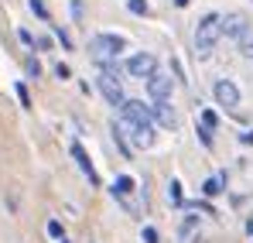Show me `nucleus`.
<instances>
[{
	"label": "nucleus",
	"instance_id": "1",
	"mask_svg": "<svg viewBox=\"0 0 253 243\" xmlns=\"http://www.w3.org/2000/svg\"><path fill=\"white\" fill-rule=\"evenodd\" d=\"M219 38H222L219 14H206V17L199 21V28H195V48H199V55H212V48H215Z\"/></svg>",
	"mask_w": 253,
	"mask_h": 243
},
{
	"label": "nucleus",
	"instance_id": "2",
	"mask_svg": "<svg viewBox=\"0 0 253 243\" xmlns=\"http://www.w3.org/2000/svg\"><path fill=\"white\" fill-rule=\"evenodd\" d=\"M126 48V41L120 38V35H96V38L89 41V51L103 62V58H117L120 51Z\"/></svg>",
	"mask_w": 253,
	"mask_h": 243
},
{
	"label": "nucleus",
	"instance_id": "3",
	"mask_svg": "<svg viewBox=\"0 0 253 243\" xmlns=\"http://www.w3.org/2000/svg\"><path fill=\"white\" fill-rule=\"evenodd\" d=\"M126 72H130V76H137V79H147V76H154V72H158V58H154V55H147V51H140V55H133V58L126 62Z\"/></svg>",
	"mask_w": 253,
	"mask_h": 243
},
{
	"label": "nucleus",
	"instance_id": "4",
	"mask_svg": "<svg viewBox=\"0 0 253 243\" xmlns=\"http://www.w3.org/2000/svg\"><path fill=\"white\" fill-rule=\"evenodd\" d=\"M212 93H215L219 106H226V110H236V106H240V89H236V82H233V79H219Z\"/></svg>",
	"mask_w": 253,
	"mask_h": 243
},
{
	"label": "nucleus",
	"instance_id": "5",
	"mask_svg": "<svg viewBox=\"0 0 253 243\" xmlns=\"http://www.w3.org/2000/svg\"><path fill=\"white\" fill-rule=\"evenodd\" d=\"M120 117H124V123H151V110L144 103H137V99H124Z\"/></svg>",
	"mask_w": 253,
	"mask_h": 243
},
{
	"label": "nucleus",
	"instance_id": "6",
	"mask_svg": "<svg viewBox=\"0 0 253 243\" xmlns=\"http://www.w3.org/2000/svg\"><path fill=\"white\" fill-rule=\"evenodd\" d=\"M120 130H130L133 147H151L154 144V127L151 123H124L120 120Z\"/></svg>",
	"mask_w": 253,
	"mask_h": 243
},
{
	"label": "nucleus",
	"instance_id": "7",
	"mask_svg": "<svg viewBox=\"0 0 253 243\" xmlns=\"http://www.w3.org/2000/svg\"><path fill=\"white\" fill-rule=\"evenodd\" d=\"M147 93H151L154 103H168V99H171V79H168V76H161V72L147 76Z\"/></svg>",
	"mask_w": 253,
	"mask_h": 243
},
{
	"label": "nucleus",
	"instance_id": "8",
	"mask_svg": "<svg viewBox=\"0 0 253 243\" xmlns=\"http://www.w3.org/2000/svg\"><path fill=\"white\" fill-rule=\"evenodd\" d=\"M99 89H103V96H106L113 106L124 103V89H120V79H117L113 72H103V76H99Z\"/></svg>",
	"mask_w": 253,
	"mask_h": 243
},
{
	"label": "nucleus",
	"instance_id": "9",
	"mask_svg": "<svg viewBox=\"0 0 253 243\" xmlns=\"http://www.w3.org/2000/svg\"><path fill=\"white\" fill-rule=\"evenodd\" d=\"M219 28H222V35H233V38H243V35L250 31V24H247V17H243V14L219 17Z\"/></svg>",
	"mask_w": 253,
	"mask_h": 243
},
{
	"label": "nucleus",
	"instance_id": "10",
	"mask_svg": "<svg viewBox=\"0 0 253 243\" xmlns=\"http://www.w3.org/2000/svg\"><path fill=\"white\" fill-rule=\"evenodd\" d=\"M72 158L79 161V168H83V175L92 182V185H99V175H96V168H92V161H89V154L83 151V144H72Z\"/></svg>",
	"mask_w": 253,
	"mask_h": 243
},
{
	"label": "nucleus",
	"instance_id": "11",
	"mask_svg": "<svg viewBox=\"0 0 253 243\" xmlns=\"http://www.w3.org/2000/svg\"><path fill=\"white\" fill-rule=\"evenodd\" d=\"M151 113L165 123V127H174V123H178V117H174V110H171L168 103H154V106H151Z\"/></svg>",
	"mask_w": 253,
	"mask_h": 243
},
{
	"label": "nucleus",
	"instance_id": "12",
	"mask_svg": "<svg viewBox=\"0 0 253 243\" xmlns=\"http://www.w3.org/2000/svg\"><path fill=\"white\" fill-rule=\"evenodd\" d=\"M222 182H226V175H215V178H206V185H202V195H219L222 192Z\"/></svg>",
	"mask_w": 253,
	"mask_h": 243
},
{
	"label": "nucleus",
	"instance_id": "13",
	"mask_svg": "<svg viewBox=\"0 0 253 243\" xmlns=\"http://www.w3.org/2000/svg\"><path fill=\"white\" fill-rule=\"evenodd\" d=\"M130 192H133V178L120 175V178L113 182V195H120V199H124V195H130Z\"/></svg>",
	"mask_w": 253,
	"mask_h": 243
},
{
	"label": "nucleus",
	"instance_id": "14",
	"mask_svg": "<svg viewBox=\"0 0 253 243\" xmlns=\"http://www.w3.org/2000/svg\"><path fill=\"white\" fill-rule=\"evenodd\" d=\"M168 199L174 205H185V199H181V185H178V182H171V185H168Z\"/></svg>",
	"mask_w": 253,
	"mask_h": 243
},
{
	"label": "nucleus",
	"instance_id": "15",
	"mask_svg": "<svg viewBox=\"0 0 253 243\" xmlns=\"http://www.w3.org/2000/svg\"><path fill=\"white\" fill-rule=\"evenodd\" d=\"M14 89H17V99H21V106H28V110H31V96H28V86H24V82H17Z\"/></svg>",
	"mask_w": 253,
	"mask_h": 243
},
{
	"label": "nucleus",
	"instance_id": "16",
	"mask_svg": "<svg viewBox=\"0 0 253 243\" xmlns=\"http://www.w3.org/2000/svg\"><path fill=\"white\" fill-rule=\"evenodd\" d=\"M140 240H144V243H161V237H158V230H154V226H144Z\"/></svg>",
	"mask_w": 253,
	"mask_h": 243
},
{
	"label": "nucleus",
	"instance_id": "17",
	"mask_svg": "<svg viewBox=\"0 0 253 243\" xmlns=\"http://www.w3.org/2000/svg\"><path fill=\"white\" fill-rule=\"evenodd\" d=\"M240 45H243V55H250V58H253V31H247V35L240 38Z\"/></svg>",
	"mask_w": 253,
	"mask_h": 243
},
{
	"label": "nucleus",
	"instance_id": "18",
	"mask_svg": "<svg viewBox=\"0 0 253 243\" xmlns=\"http://www.w3.org/2000/svg\"><path fill=\"white\" fill-rule=\"evenodd\" d=\"M215 123H219V117H215V113H212V110H202V127H215Z\"/></svg>",
	"mask_w": 253,
	"mask_h": 243
},
{
	"label": "nucleus",
	"instance_id": "19",
	"mask_svg": "<svg viewBox=\"0 0 253 243\" xmlns=\"http://www.w3.org/2000/svg\"><path fill=\"white\" fill-rule=\"evenodd\" d=\"M31 10H35V14H38L42 21H48V7H44L42 0H31Z\"/></svg>",
	"mask_w": 253,
	"mask_h": 243
},
{
	"label": "nucleus",
	"instance_id": "20",
	"mask_svg": "<svg viewBox=\"0 0 253 243\" xmlns=\"http://www.w3.org/2000/svg\"><path fill=\"white\" fill-rule=\"evenodd\" d=\"M48 233H51L55 240H65V237H62V223H58V219H51V223H48Z\"/></svg>",
	"mask_w": 253,
	"mask_h": 243
},
{
	"label": "nucleus",
	"instance_id": "21",
	"mask_svg": "<svg viewBox=\"0 0 253 243\" xmlns=\"http://www.w3.org/2000/svg\"><path fill=\"white\" fill-rule=\"evenodd\" d=\"M130 10L133 14H147V0H130Z\"/></svg>",
	"mask_w": 253,
	"mask_h": 243
},
{
	"label": "nucleus",
	"instance_id": "22",
	"mask_svg": "<svg viewBox=\"0 0 253 243\" xmlns=\"http://www.w3.org/2000/svg\"><path fill=\"white\" fill-rule=\"evenodd\" d=\"M17 38L24 41L28 48H35V35H31V31H24V28H21V31H17Z\"/></svg>",
	"mask_w": 253,
	"mask_h": 243
},
{
	"label": "nucleus",
	"instance_id": "23",
	"mask_svg": "<svg viewBox=\"0 0 253 243\" xmlns=\"http://www.w3.org/2000/svg\"><path fill=\"white\" fill-rule=\"evenodd\" d=\"M199 137H202V144H206V147H212V134H209V127H199Z\"/></svg>",
	"mask_w": 253,
	"mask_h": 243
},
{
	"label": "nucleus",
	"instance_id": "24",
	"mask_svg": "<svg viewBox=\"0 0 253 243\" xmlns=\"http://www.w3.org/2000/svg\"><path fill=\"white\" fill-rule=\"evenodd\" d=\"M55 76H58V79H69L72 72H69V65H62V62H58V65H55Z\"/></svg>",
	"mask_w": 253,
	"mask_h": 243
},
{
	"label": "nucleus",
	"instance_id": "25",
	"mask_svg": "<svg viewBox=\"0 0 253 243\" xmlns=\"http://www.w3.org/2000/svg\"><path fill=\"white\" fill-rule=\"evenodd\" d=\"M28 72H31V76H42V65H38L35 58H28Z\"/></svg>",
	"mask_w": 253,
	"mask_h": 243
},
{
	"label": "nucleus",
	"instance_id": "26",
	"mask_svg": "<svg viewBox=\"0 0 253 243\" xmlns=\"http://www.w3.org/2000/svg\"><path fill=\"white\" fill-rule=\"evenodd\" d=\"M243 144H253V130H247V134H243Z\"/></svg>",
	"mask_w": 253,
	"mask_h": 243
},
{
	"label": "nucleus",
	"instance_id": "27",
	"mask_svg": "<svg viewBox=\"0 0 253 243\" xmlns=\"http://www.w3.org/2000/svg\"><path fill=\"white\" fill-rule=\"evenodd\" d=\"M247 233H253V219H247Z\"/></svg>",
	"mask_w": 253,
	"mask_h": 243
},
{
	"label": "nucleus",
	"instance_id": "28",
	"mask_svg": "<svg viewBox=\"0 0 253 243\" xmlns=\"http://www.w3.org/2000/svg\"><path fill=\"white\" fill-rule=\"evenodd\" d=\"M174 3H178V7H188V0H174Z\"/></svg>",
	"mask_w": 253,
	"mask_h": 243
},
{
	"label": "nucleus",
	"instance_id": "29",
	"mask_svg": "<svg viewBox=\"0 0 253 243\" xmlns=\"http://www.w3.org/2000/svg\"><path fill=\"white\" fill-rule=\"evenodd\" d=\"M58 243H69V240H58Z\"/></svg>",
	"mask_w": 253,
	"mask_h": 243
}]
</instances>
